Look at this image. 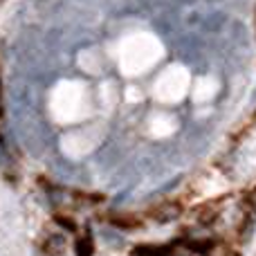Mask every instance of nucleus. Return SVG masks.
<instances>
[{"label":"nucleus","instance_id":"f257e3e1","mask_svg":"<svg viewBox=\"0 0 256 256\" xmlns=\"http://www.w3.org/2000/svg\"><path fill=\"white\" fill-rule=\"evenodd\" d=\"M132 256H171V250L168 248H150V245H146V248H137Z\"/></svg>","mask_w":256,"mask_h":256},{"label":"nucleus","instance_id":"f03ea898","mask_svg":"<svg viewBox=\"0 0 256 256\" xmlns=\"http://www.w3.org/2000/svg\"><path fill=\"white\" fill-rule=\"evenodd\" d=\"M92 238H90V234L81 236L79 240H76V256H92Z\"/></svg>","mask_w":256,"mask_h":256},{"label":"nucleus","instance_id":"7ed1b4c3","mask_svg":"<svg viewBox=\"0 0 256 256\" xmlns=\"http://www.w3.org/2000/svg\"><path fill=\"white\" fill-rule=\"evenodd\" d=\"M115 222L120 227H124V230H132V227H140L142 220H137V218H130V216H124V218H115Z\"/></svg>","mask_w":256,"mask_h":256}]
</instances>
